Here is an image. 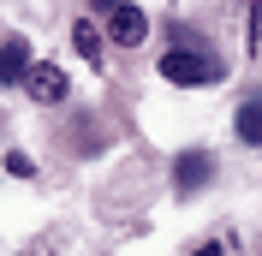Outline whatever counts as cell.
<instances>
[{
  "label": "cell",
  "mask_w": 262,
  "mask_h": 256,
  "mask_svg": "<svg viewBox=\"0 0 262 256\" xmlns=\"http://www.w3.org/2000/svg\"><path fill=\"white\" fill-rule=\"evenodd\" d=\"M161 78L179 83V90H185V83H221V78H227V66L214 60L209 48H167V54H161Z\"/></svg>",
  "instance_id": "6da1fadb"
},
{
  "label": "cell",
  "mask_w": 262,
  "mask_h": 256,
  "mask_svg": "<svg viewBox=\"0 0 262 256\" xmlns=\"http://www.w3.org/2000/svg\"><path fill=\"white\" fill-rule=\"evenodd\" d=\"M18 83H24V96H30V101H42V108H60V101L72 96L66 72H60V66H48V60H30Z\"/></svg>",
  "instance_id": "7a4b0ae2"
},
{
  "label": "cell",
  "mask_w": 262,
  "mask_h": 256,
  "mask_svg": "<svg viewBox=\"0 0 262 256\" xmlns=\"http://www.w3.org/2000/svg\"><path fill=\"white\" fill-rule=\"evenodd\" d=\"M209 179H214V155H209V149H185V155L173 161V191H179V197L209 191Z\"/></svg>",
  "instance_id": "3957f363"
},
{
  "label": "cell",
  "mask_w": 262,
  "mask_h": 256,
  "mask_svg": "<svg viewBox=\"0 0 262 256\" xmlns=\"http://www.w3.org/2000/svg\"><path fill=\"white\" fill-rule=\"evenodd\" d=\"M143 36H149V18H143V6L119 0L114 12H107V42H114V48H137Z\"/></svg>",
  "instance_id": "277c9868"
},
{
  "label": "cell",
  "mask_w": 262,
  "mask_h": 256,
  "mask_svg": "<svg viewBox=\"0 0 262 256\" xmlns=\"http://www.w3.org/2000/svg\"><path fill=\"white\" fill-rule=\"evenodd\" d=\"M30 60H36L30 42H24V36H6V42H0V83H18Z\"/></svg>",
  "instance_id": "5b68a950"
},
{
  "label": "cell",
  "mask_w": 262,
  "mask_h": 256,
  "mask_svg": "<svg viewBox=\"0 0 262 256\" xmlns=\"http://www.w3.org/2000/svg\"><path fill=\"white\" fill-rule=\"evenodd\" d=\"M72 48L83 54V66H101V60H107V48H101V30L90 24V18H78V24H72Z\"/></svg>",
  "instance_id": "8992f818"
},
{
  "label": "cell",
  "mask_w": 262,
  "mask_h": 256,
  "mask_svg": "<svg viewBox=\"0 0 262 256\" xmlns=\"http://www.w3.org/2000/svg\"><path fill=\"white\" fill-rule=\"evenodd\" d=\"M232 131H238V143L262 149V96H250L245 108H238V119H232Z\"/></svg>",
  "instance_id": "52a82bcc"
},
{
  "label": "cell",
  "mask_w": 262,
  "mask_h": 256,
  "mask_svg": "<svg viewBox=\"0 0 262 256\" xmlns=\"http://www.w3.org/2000/svg\"><path fill=\"white\" fill-rule=\"evenodd\" d=\"M245 24H250V30H245V42H250V54H256V48H262V6H256V0H250Z\"/></svg>",
  "instance_id": "ba28073f"
},
{
  "label": "cell",
  "mask_w": 262,
  "mask_h": 256,
  "mask_svg": "<svg viewBox=\"0 0 262 256\" xmlns=\"http://www.w3.org/2000/svg\"><path fill=\"white\" fill-rule=\"evenodd\" d=\"M167 42H173V48H203V36H196L191 24H173V30H167Z\"/></svg>",
  "instance_id": "9c48e42d"
},
{
  "label": "cell",
  "mask_w": 262,
  "mask_h": 256,
  "mask_svg": "<svg viewBox=\"0 0 262 256\" xmlns=\"http://www.w3.org/2000/svg\"><path fill=\"white\" fill-rule=\"evenodd\" d=\"M6 173H12V179H30V173H36V161H30V155H18V149H12V155H6Z\"/></svg>",
  "instance_id": "30bf717a"
},
{
  "label": "cell",
  "mask_w": 262,
  "mask_h": 256,
  "mask_svg": "<svg viewBox=\"0 0 262 256\" xmlns=\"http://www.w3.org/2000/svg\"><path fill=\"white\" fill-rule=\"evenodd\" d=\"M191 256H227V244H221V239H209V244H196Z\"/></svg>",
  "instance_id": "8fae6325"
},
{
  "label": "cell",
  "mask_w": 262,
  "mask_h": 256,
  "mask_svg": "<svg viewBox=\"0 0 262 256\" xmlns=\"http://www.w3.org/2000/svg\"><path fill=\"white\" fill-rule=\"evenodd\" d=\"M90 6H96V12H114V6H119V0H90Z\"/></svg>",
  "instance_id": "7c38bea8"
},
{
  "label": "cell",
  "mask_w": 262,
  "mask_h": 256,
  "mask_svg": "<svg viewBox=\"0 0 262 256\" xmlns=\"http://www.w3.org/2000/svg\"><path fill=\"white\" fill-rule=\"evenodd\" d=\"M256 96H262V90H256Z\"/></svg>",
  "instance_id": "4fadbf2b"
}]
</instances>
